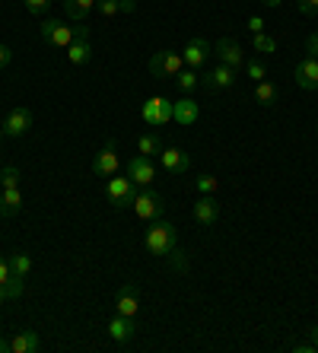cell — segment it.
<instances>
[{
    "mask_svg": "<svg viewBox=\"0 0 318 353\" xmlns=\"http://www.w3.org/2000/svg\"><path fill=\"white\" fill-rule=\"evenodd\" d=\"M39 32L45 39V45H51V48H70L77 39H90V26L86 23L64 26V23H57V19H45L39 26Z\"/></svg>",
    "mask_w": 318,
    "mask_h": 353,
    "instance_id": "cell-1",
    "label": "cell"
},
{
    "mask_svg": "<svg viewBox=\"0 0 318 353\" xmlns=\"http://www.w3.org/2000/svg\"><path fill=\"white\" fill-rule=\"evenodd\" d=\"M143 245H147L150 255L166 258L172 248L179 245V230H175L169 220H163V216H159V220H153V226L147 230V236H143Z\"/></svg>",
    "mask_w": 318,
    "mask_h": 353,
    "instance_id": "cell-2",
    "label": "cell"
},
{
    "mask_svg": "<svg viewBox=\"0 0 318 353\" xmlns=\"http://www.w3.org/2000/svg\"><path fill=\"white\" fill-rule=\"evenodd\" d=\"M134 216L137 220H147V223H153V220H159L163 216V210H166V201H163V194L159 191H153L147 185V188H140L137 194H134Z\"/></svg>",
    "mask_w": 318,
    "mask_h": 353,
    "instance_id": "cell-3",
    "label": "cell"
},
{
    "mask_svg": "<svg viewBox=\"0 0 318 353\" xmlns=\"http://www.w3.org/2000/svg\"><path fill=\"white\" fill-rule=\"evenodd\" d=\"M106 194H108V201H112L118 210H124V207H131L134 204V194H137V185H134L128 175H118L115 172L112 179H108V185H106Z\"/></svg>",
    "mask_w": 318,
    "mask_h": 353,
    "instance_id": "cell-4",
    "label": "cell"
},
{
    "mask_svg": "<svg viewBox=\"0 0 318 353\" xmlns=\"http://www.w3.org/2000/svg\"><path fill=\"white\" fill-rule=\"evenodd\" d=\"M181 67H185V58H181L179 51H169V48L156 51L153 58H150V74L153 77H172L175 80Z\"/></svg>",
    "mask_w": 318,
    "mask_h": 353,
    "instance_id": "cell-5",
    "label": "cell"
},
{
    "mask_svg": "<svg viewBox=\"0 0 318 353\" xmlns=\"http://www.w3.org/2000/svg\"><path fill=\"white\" fill-rule=\"evenodd\" d=\"M140 118L150 124V128H163V124L172 121V102L163 96H153L143 102V108H140Z\"/></svg>",
    "mask_w": 318,
    "mask_h": 353,
    "instance_id": "cell-6",
    "label": "cell"
},
{
    "mask_svg": "<svg viewBox=\"0 0 318 353\" xmlns=\"http://www.w3.org/2000/svg\"><path fill=\"white\" fill-rule=\"evenodd\" d=\"M118 169H121V159H118V143H115V140H108L106 147L92 157V172L102 175V179H112Z\"/></svg>",
    "mask_w": 318,
    "mask_h": 353,
    "instance_id": "cell-7",
    "label": "cell"
},
{
    "mask_svg": "<svg viewBox=\"0 0 318 353\" xmlns=\"http://www.w3.org/2000/svg\"><path fill=\"white\" fill-rule=\"evenodd\" d=\"M213 54H217V61L226 67H232V70H242L245 67V51L239 48V41L232 39H220L217 45H213Z\"/></svg>",
    "mask_w": 318,
    "mask_h": 353,
    "instance_id": "cell-8",
    "label": "cell"
},
{
    "mask_svg": "<svg viewBox=\"0 0 318 353\" xmlns=\"http://www.w3.org/2000/svg\"><path fill=\"white\" fill-rule=\"evenodd\" d=\"M128 179L134 181V185H140V188H147V185H153L156 179V165L150 157H143V153H137V157L128 163Z\"/></svg>",
    "mask_w": 318,
    "mask_h": 353,
    "instance_id": "cell-9",
    "label": "cell"
},
{
    "mask_svg": "<svg viewBox=\"0 0 318 353\" xmlns=\"http://www.w3.org/2000/svg\"><path fill=\"white\" fill-rule=\"evenodd\" d=\"M137 296H140V287L137 283H124L118 293H115V312L118 315H128V319H137Z\"/></svg>",
    "mask_w": 318,
    "mask_h": 353,
    "instance_id": "cell-10",
    "label": "cell"
},
{
    "mask_svg": "<svg viewBox=\"0 0 318 353\" xmlns=\"http://www.w3.org/2000/svg\"><path fill=\"white\" fill-rule=\"evenodd\" d=\"M29 128H32V112L26 105H17L3 121V137H23Z\"/></svg>",
    "mask_w": 318,
    "mask_h": 353,
    "instance_id": "cell-11",
    "label": "cell"
},
{
    "mask_svg": "<svg viewBox=\"0 0 318 353\" xmlns=\"http://www.w3.org/2000/svg\"><path fill=\"white\" fill-rule=\"evenodd\" d=\"M201 83H204L210 92H223V90H229V86L236 83V70L226 67V64H217L213 70H207V74L201 77Z\"/></svg>",
    "mask_w": 318,
    "mask_h": 353,
    "instance_id": "cell-12",
    "label": "cell"
},
{
    "mask_svg": "<svg viewBox=\"0 0 318 353\" xmlns=\"http://www.w3.org/2000/svg\"><path fill=\"white\" fill-rule=\"evenodd\" d=\"M137 319H128V315H118L115 312V319L108 321V337H112L115 344H128V341H134V334H137Z\"/></svg>",
    "mask_w": 318,
    "mask_h": 353,
    "instance_id": "cell-13",
    "label": "cell"
},
{
    "mask_svg": "<svg viewBox=\"0 0 318 353\" xmlns=\"http://www.w3.org/2000/svg\"><path fill=\"white\" fill-rule=\"evenodd\" d=\"M293 80H296V86H299V90L315 92L318 90V58L299 61V64H296V70H293Z\"/></svg>",
    "mask_w": 318,
    "mask_h": 353,
    "instance_id": "cell-14",
    "label": "cell"
},
{
    "mask_svg": "<svg viewBox=\"0 0 318 353\" xmlns=\"http://www.w3.org/2000/svg\"><path fill=\"white\" fill-rule=\"evenodd\" d=\"M201 118V105H197L191 96H181L179 102H172V121L188 128V124H195Z\"/></svg>",
    "mask_w": 318,
    "mask_h": 353,
    "instance_id": "cell-15",
    "label": "cell"
},
{
    "mask_svg": "<svg viewBox=\"0 0 318 353\" xmlns=\"http://www.w3.org/2000/svg\"><path fill=\"white\" fill-rule=\"evenodd\" d=\"M191 214H195V220L201 223V226H213L217 216H220V204H217L213 194H201L195 201V207H191Z\"/></svg>",
    "mask_w": 318,
    "mask_h": 353,
    "instance_id": "cell-16",
    "label": "cell"
},
{
    "mask_svg": "<svg viewBox=\"0 0 318 353\" xmlns=\"http://www.w3.org/2000/svg\"><path fill=\"white\" fill-rule=\"evenodd\" d=\"M210 41L207 39H191L185 45V54H181V58H185V67H191V70H197V67H204L207 64V58H210Z\"/></svg>",
    "mask_w": 318,
    "mask_h": 353,
    "instance_id": "cell-17",
    "label": "cell"
},
{
    "mask_svg": "<svg viewBox=\"0 0 318 353\" xmlns=\"http://www.w3.org/2000/svg\"><path fill=\"white\" fill-rule=\"evenodd\" d=\"M159 163H163V169L169 175H185L188 165H191V157H188L185 150L169 147V150H163V153H159Z\"/></svg>",
    "mask_w": 318,
    "mask_h": 353,
    "instance_id": "cell-18",
    "label": "cell"
},
{
    "mask_svg": "<svg viewBox=\"0 0 318 353\" xmlns=\"http://www.w3.org/2000/svg\"><path fill=\"white\" fill-rule=\"evenodd\" d=\"M41 347L39 334L35 331H17L10 337V353H35Z\"/></svg>",
    "mask_w": 318,
    "mask_h": 353,
    "instance_id": "cell-19",
    "label": "cell"
},
{
    "mask_svg": "<svg viewBox=\"0 0 318 353\" xmlns=\"http://www.w3.org/2000/svg\"><path fill=\"white\" fill-rule=\"evenodd\" d=\"M19 210H23V191L19 188L0 191V216H17Z\"/></svg>",
    "mask_w": 318,
    "mask_h": 353,
    "instance_id": "cell-20",
    "label": "cell"
},
{
    "mask_svg": "<svg viewBox=\"0 0 318 353\" xmlns=\"http://www.w3.org/2000/svg\"><path fill=\"white\" fill-rule=\"evenodd\" d=\"M92 10H96V0H64V13L74 23H86Z\"/></svg>",
    "mask_w": 318,
    "mask_h": 353,
    "instance_id": "cell-21",
    "label": "cell"
},
{
    "mask_svg": "<svg viewBox=\"0 0 318 353\" xmlns=\"http://www.w3.org/2000/svg\"><path fill=\"white\" fill-rule=\"evenodd\" d=\"M0 287H7L13 299H17V296H23V280L13 274V268H10V261L3 255H0Z\"/></svg>",
    "mask_w": 318,
    "mask_h": 353,
    "instance_id": "cell-22",
    "label": "cell"
},
{
    "mask_svg": "<svg viewBox=\"0 0 318 353\" xmlns=\"http://www.w3.org/2000/svg\"><path fill=\"white\" fill-rule=\"evenodd\" d=\"M67 61L70 64H77V67H83V64H90L92 61V48H90V39H77L70 48H67Z\"/></svg>",
    "mask_w": 318,
    "mask_h": 353,
    "instance_id": "cell-23",
    "label": "cell"
},
{
    "mask_svg": "<svg viewBox=\"0 0 318 353\" xmlns=\"http://www.w3.org/2000/svg\"><path fill=\"white\" fill-rule=\"evenodd\" d=\"M277 86H274V83L270 80H261V83H255V102H258V105H264V108H270L274 105V102H277Z\"/></svg>",
    "mask_w": 318,
    "mask_h": 353,
    "instance_id": "cell-24",
    "label": "cell"
},
{
    "mask_svg": "<svg viewBox=\"0 0 318 353\" xmlns=\"http://www.w3.org/2000/svg\"><path fill=\"white\" fill-rule=\"evenodd\" d=\"M10 268H13V274H17L19 280L29 277V271H32V255H26V252H13V255H7Z\"/></svg>",
    "mask_w": 318,
    "mask_h": 353,
    "instance_id": "cell-25",
    "label": "cell"
},
{
    "mask_svg": "<svg viewBox=\"0 0 318 353\" xmlns=\"http://www.w3.org/2000/svg\"><path fill=\"white\" fill-rule=\"evenodd\" d=\"M175 86H179V90L188 96V92H195L197 86H201V74H197V70H191V67H188V70L181 67L179 77H175Z\"/></svg>",
    "mask_w": 318,
    "mask_h": 353,
    "instance_id": "cell-26",
    "label": "cell"
},
{
    "mask_svg": "<svg viewBox=\"0 0 318 353\" xmlns=\"http://www.w3.org/2000/svg\"><path fill=\"white\" fill-rule=\"evenodd\" d=\"M163 150H166V147H163V140L156 137V134H143V137L137 140V153H143V157H150V159L159 157Z\"/></svg>",
    "mask_w": 318,
    "mask_h": 353,
    "instance_id": "cell-27",
    "label": "cell"
},
{
    "mask_svg": "<svg viewBox=\"0 0 318 353\" xmlns=\"http://www.w3.org/2000/svg\"><path fill=\"white\" fill-rule=\"evenodd\" d=\"M252 48L258 54H277V41L270 39L268 32H258V35H252Z\"/></svg>",
    "mask_w": 318,
    "mask_h": 353,
    "instance_id": "cell-28",
    "label": "cell"
},
{
    "mask_svg": "<svg viewBox=\"0 0 318 353\" xmlns=\"http://www.w3.org/2000/svg\"><path fill=\"white\" fill-rule=\"evenodd\" d=\"M0 185H3V188H19V169L17 165H3V169H0Z\"/></svg>",
    "mask_w": 318,
    "mask_h": 353,
    "instance_id": "cell-29",
    "label": "cell"
},
{
    "mask_svg": "<svg viewBox=\"0 0 318 353\" xmlns=\"http://www.w3.org/2000/svg\"><path fill=\"white\" fill-rule=\"evenodd\" d=\"M166 258H169V264H172V271H188V252H181V248L179 245H175V248H172V252H169V255H166Z\"/></svg>",
    "mask_w": 318,
    "mask_h": 353,
    "instance_id": "cell-30",
    "label": "cell"
},
{
    "mask_svg": "<svg viewBox=\"0 0 318 353\" xmlns=\"http://www.w3.org/2000/svg\"><path fill=\"white\" fill-rule=\"evenodd\" d=\"M195 188L201 191V194H217L220 179H213V175H201V179H195Z\"/></svg>",
    "mask_w": 318,
    "mask_h": 353,
    "instance_id": "cell-31",
    "label": "cell"
},
{
    "mask_svg": "<svg viewBox=\"0 0 318 353\" xmlns=\"http://www.w3.org/2000/svg\"><path fill=\"white\" fill-rule=\"evenodd\" d=\"M245 74L252 77L255 83H261V80H268V67L261 61H245Z\"/></svg>",
    "mask_w": 318,
    "mask_h": 353,
    "instance_id": "cell-32",
    "label": "cell"
},
{
    "mask_svg": "<svg viewBox=\"0 0 318 353\" xmlns=\"http://www.w3.org/2000/svg\"><path fill=\"white\" fill-rule=\"evenodd\" d=\"M96 10L102 13V17H118L121 13V0H96Z\"/></svg>",
    "mask_w": 318,
    "mask_h": 353,
    "instance_id": "cell-33",
    "label": "cell"
},
{
    "mask_svg": "<svg viewBox=\"0 0 318 353\" xmlns=\"http://www.w3.org/2000/svg\"><path fill=\"white\" fill-rule=\"evenodd\" d=\"M296 10L302 17H318V0H296Z\"/></svg>",
    "mask_w": 318,
    "mask_h": 353,
    "instance_id": "cell-34",
    "label": "cell"
},
{
    "mask_svg": "<svg viewBox=\"0 0 318 353\" xmlns=\"http://www.w3.org/2000/svg\"><path fill=\"white\" fill-rule=\"evenodd\" d=\"M26 3V10L32 13V17H39V13H45V10L51 7V0H23Z\"/></svg>",
    "mask_w": 318,
    "mask_h": 353,
    "instance_id": "cell-35",
    "label": "cell"
},
{
    "mask_svg": "<svg viewBox=\"0 0 318 353\" xmlns=\"http://www.w3.org/2000/svg\"><path fill=\"white\" fill-rule=\"evenodd\" d=\"M245 29L252 35H258V32H264V19L261 17H248V23H245Z\"/></svg>",
    "mask_w": 318,
    "mask_h": 353,
    "instance_id": "cell-36",
    "label": "cell"
},
{
    "mask_svg": "<svg viewBox=\"0 0 318 353\" xmlns=\"http://www.w3.org/2000/svg\"><path fill=\"white\" fill-rule=\"evenodd\" d=\"M306 51H309V58H318V32H312L306 39Z\"/></svg>",
    "mask_w": 318,
    "mask_h": 353,
    "instance_id": "cell-37",
    "label": "cell"
},
{
    "mask_svg": "<svg viewBox=\"0 0 318 353\" xmlns=\"http://www.w3.org/2000/svg\"><path fill=\"white\" fill-rule=\"evenodd\" d=\"M10 61H13V51H10L7 45H0V70H3V67H7Z\"/></svg>",
    "mask_w": 318,
    "mask_h": 353,
    "instance_id": "cell-38",
    "label": "cell"
},
{
    "mask_svg": "<svg viewBox=\"0 0 318 353\" xmlns=\"http://www.w3.org/2000/svg\"><path fill=\"white\" fill-rule=\"evenodd\" d=\"M293 353H318V347L312 344V341H306V344H296Z\"/></svg>",
    "mask_w": 318,
    "mask_h": 353,
    "instance_id": "cell-39",
    "label": "cell"
},
{
    "mask_svg": "<svg viewBox=\"0 0 318 353\" xmlns=\"http://www.w3.org/2000/svg\"><path fill=\"white\" fill-rule=\"evenodd\" d=\"M137 10V0H121V13H134Z\"/></svg>",
    "mask_w": 318,
    "mask_h": 353,
    "instance_id": "cell-40",
    "label": "cell"
},
{
    "mask_svg": "<svg viewBox=\"0 0 318 353\" xmlns=\"http://www.w3.org/2000/svg\"><path fill=\"white\" fill-rule=\"evenodd\" d=\"M309 341L318 347V325H312V328H309Z\"/></svg>",
    "mask_w": 318,
    "mask_h": 353,
    "instance_id": "cell-41",
    "label": "cell"
},
{
    "mask_svg": "<svg viewBox=\"0 0 318 353\" xmlns=\"http://www.w3.org/2000/svg\"><path fill=\"white\" fill-rule=\"evenodd\" d=\"M7 299H13V296H10L7 287H0V303H7Z\"/></svg>",
    "mask_w": 318,
    "mask_h": 353,
    "instance_id": "cell-42",
    "label": "cell"
},
{
    "mask_svg": "<svg viewBox=\"0 0 318 353\" xmlns=\"http://www.w3.org/2000/svg\"><path fill=\"white\" fill-rule=\"evenodd\" d=\"M10 350V341H7V337H0V353H7Z\"/></svg>",
    "mask_w": 318,
    "mask_h": 353,
    "instance_id": "cell-43",
    "label": "cell"
},
{
    "mask_svg": "<svg viewBox=\"0 0 318 353\" xmlns=\"http://www.w3.org/2000/svg\"><path fill=\"white\" fill-rule=\"evenodd\" d=\"M264 7H280V3H284V0H261Z\"/></svg>",
    "mask_w": 318,
    "mask_h": 353,
    "instance_id": "cell-44",
    "label": "cell"
},
{
    "mask_svg": "<svg viewBox=\"0 0 318 353\" xmlns=\"http://www.w3.org/2000/svg\"><path fill=\"white\" fill-rule=\"evenodd\" d=\"M0 140H3V121H0Z\"/></svg>",
    "mask_w": 318,
    "mask_h": 353,
    "instance_id": "cell-45",
    "label": "cell"
}]
</instances>
